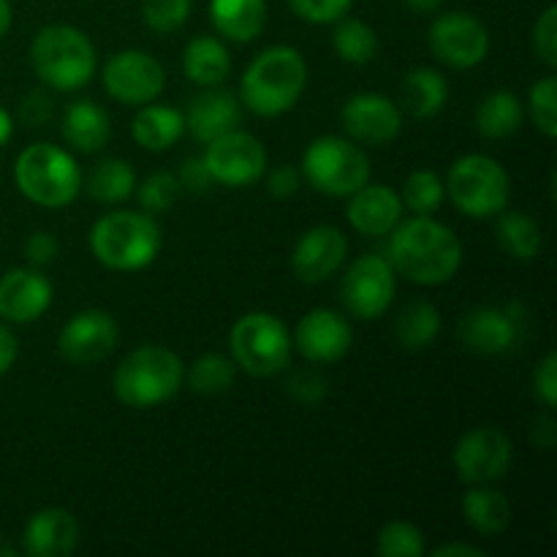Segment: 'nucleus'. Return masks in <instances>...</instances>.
Segmentation results:
<instances>
[{
    "mask_svg": "<svg viewBox=\"0 0 557 557\" xmlns=\"http://www.w3.org/2000/svg\"><path fill=\"white\" fill-rule=\"evenodd\" d=\"M386 261L411 283L441 286L460 270L462 245L449 226L430 215H417L392 228Z\"/></svg>",
    "mask_w": 557,
    "mask_h": 557,
    "instance_id": "nucleus-1",
    "label": "nucleus"
},
{
    "mask_svg": "<svg viewBox=\"0 0 557 557\" xmlns=\"http://www.w3.org/2000/svg\"><path fill=\"white\" fill-rule=\"evenodd\" d=\"M308 82V65L292 47L264 49L243 76V101L261 117H277L299 101Z\"/></svg>",
    "mask_w": 557,
    "mask_h": 557,
    "instance_id": "nucleus-2",
    "label": "nucleus"
},
{
    "mask_svg": "<svg viewBox=\"0 0 557 557\" xmlns=\"http://www.w3.org/2000/svg\"><path fill=\"white\" fill-rule=\"evenodd\" d=\"M161 226L150 212H109L92 223V256L109 270H145L161 253Z\"/></svg>",
    "mask_w": 557,
    "mask_h": 557,
    "instance_id": "nucleus-3",
    "label": "nucleus"
},
{
    "mask_svg": "<svg viewBox=\"0 0 557 557\" xmlns=\"http://www.w3.org/2000/svg\"><path fill=\"white\" fill-rule=\"evenodd\" d=\"M185 381V364L163 346H141L131 351L114 370V395L123 406L152 408L180 392Z\"/></svg>",
    "mask_w": 557,
    "mask_h": 557,
    "instance_id": "nucleus-4",
    "label": "nucleus"
},
{
    "mask_svg": "<svg viewBox=\"0 0 557 557\" xmlns=\"http://www.w3.org/2000/svg\"><path fill=\"white\" fill-rule=\"evenodd\" d=\"M30 63L44 85L71 92L96 74V49L79 27L49 25L33 38Z\"/></svg>",
    "mask_w": 557,
    "mask_h": 557,
    "instance_id": "nucleus-5",
    "label": "nucleus"
},
{
    "mask_svg": "<svg viewBox=\"0 0 557 557\" xmlns=\"http://www.w3.org/2000/svg\"><path fill=\"white\" fill-rule=\"evenodd\" d=\"M14 177L25 199L49 210L71 205L82 188V172L74 156L47 141H38L20 152Z\"/></svg>",
    "mask_w": 557,
    "mask_h": 557,
    "instance_id": "nucleus-6",
    "label": "nucleus"
},
{
    "mask_svg": "<svg viewBox=\"0 0 557 557\" xmlns=\"http://www.w3.org/2000/svg\"><path fill=\"white\" fill-rule=\"evenodd\" d=\"M232 357L245 373L270 379L292 362L294 343L286 324L272 313H248L232 326Z\"/></svg>",
    "mask_w": 557,
    "mask_h": 557,
    "instance_id": "nucleus-7",
    "label": "nucleus"
},
{
    "mask_svg": "<svg viewBox=\"0 0 557 557\" xmlns=\"http://www.w3.org/2000/svg\"><path fill=\"white\" fill-rule=\"evenodd\" d=\"M302 174L326 196H351L370 180V161L362 147L341 136H321L305 150Z\"/></svg>",
    "mask_w": 557,
    "mask_h": 557,
    "instance_id": "nucleus-8",
    "label": "nucleus"
},
{
    "mask_svg": "<svg viewBox=\"0 0 557 557\" xmlns=\"http://www.w3.org/2000/svg\"><path fill=\"white\" fill-rule=\"evenodd\" d=\"M449 196L471 218L500 215L511 199L509 174L490 156H462L449 169Z\"/></svg>",
    "mask_w": 557,
    "mask_h": 557,
    "instance_id": "nucleus-9",
    "label": "nucleus"
},
{
    "mask_svg": "<svg viewBox=\"0 0 557 557\" xmlns=\"http://www.w3.org/2000/svg\"><path fill=\"white\" fill-rule=\"evenodd\" d=\"M341 297L348 313L357 315V319H379L395 299V270L379 253L359 256L343 275Z\"/></svg>",
    "mask_w": 557,
    "mask_h": 557,
    "instance_id": "nucleus-10",
    "label": "nucleus"
},
{
    "mask_svg": "<svg viewBox=\"0 0 557 557\" xmlns=\"http://www.w3.org/2000/svg\"><path fill=\"white\" fill-rule=\"evenodd\" d=\"M103 85L109 96L120 103L139 107V103L156 101L166 87V74L152 54L139 49H125L112 54L103 65Z\"/></svg>",
    "mask_w": 557,
    "mask_h": 557,
    "instance_id": "nucleus-11",
    "label": "nucleus"
},
{
    "mask_svg": "<svg viewBox=\"0 0 557 557\" xmlns=\"http://www.w3.org/2000/svg\"><path fill=\"white\" fill-rule=\"evenodd\" d=\"M430 49L441 63L451 69H473L490 52V33L476 16L449 11L430 27Z\"/></svg>",
    "mask_w": 557,
    "mask_h": 557,
    "instance_id": "nucleus-12",
    "label": "nucleus"
},
{
    "mask_svg": "<svg viewBox=\"0 0 557 557\" xmlns=\"http://www.w3.org/2000/svg\"><path fill=\"white\" fill-rule=\"evenodd\" d=\"M205 163L215 183L228 185V188H245L264 174L267 152L256 136L228 131L207 145Z\"/></svg>",
    "mask_w": 557,
    "mask_h": 557,
    "instance_id": "nucleus-13",
    "label": "nucleus"
},
{
    "mask_svg": "<svg viewBox=\"0 0 557 557\" xmlns=\"http://www.w3.org/2000/svg\"><path fill=\"white\" fill-rule=\"evenodd\" d=\"M515 460L511 441L495 428H476L455 446V468L466 484H487L506 476Z\"/></svg>",
    "mask_w": 557,
    "mask_h": 557,
    "instance_id": "nucleus-14",
    "label": "nucleus"
},
{
    "mask_svg": "<svg viewBox=\"0 0 557 557\" xmlns=\"http://www.w3.org/2000/svg\"><path fill=\"white\" fill-rule=\"evenodd\" d=\"M120 326L107 310H82L60 332L58 348L71 364L101 362L117 346Z\"/></svg>",
    "mask_w": 557,
    "mask_h": 557,
    "instance_id": "nucleus-15",
    "label": "nucleus"
},
{
    "mask_svg": "<svg viewBox=\"0 0 557 557\" xmlns=\"http://www.w3.org/2000/svg\"><path fill=\"white\" fill-rule=\"evenodd\" d=\"M522 324H525V319L515 305H509V308H479L460 321V341L468 351L493 357V354L515 348V343L522 337Z\"/></svg>",
    "mask_w": 557,
    "mask_h": 557,
    "instance_id": "nucleus-16",
    "label": "nucleus"
},
{
    "mask_svg": "<svg viewBox=\"0 0 557 557\" xmlns=\"http://www.w3.org/2000/svg\"><path fill=\"white\" fill-rule=\"evenodd\" d=\"M351 326L335 310H310L299 319L292 343L308 362H337L351 348Z\"/></svg>",
    "mask_w": 557,
    "mask_h": 557,
    "instance_id": "nucleus-17",
    "label": "nucleus"
},
{
    "mask_svg": "<svg viewBox=\"0 0 557 557\" xmlns=\"http://www.w3.org/2000/svg\"><path fill=\"white\" fill-rule=\"evenodd\" d=\"M341 120L343 128L364 145H386L403 128L400 107L379 92H359V96L348 98Z\"/></svg>",
    "mask_w": 557,
    "mask_h": 557,
    "instance_id": "nucleus-18",
    "label": "nucleus"
},
{
    "mask_svg": "<svg viewBox=\"0 0 557 557\" xmlns=\"http://www.w3.org/2000/svg\"><path fill=\"white\" fill-rule=\"evenodd\" d=\"M348 243L341 228L315 226L299 237L292 253V270L302 283H321L335 275L346 261Z\"/></svg>",
    "mask_w": 557,
    "mask_h": 557,
    "instance_id": "nucleus-19",
    "label": "nucleus"
},
{
    "mask_svg": "<svg viewBox=\"0 0 557 557\" xmlns=\"http://www.w3.org/2000/svg\"><path fill=\"white\" fill-rule=\"evenodd\" d=\"M52 302V283L38 270H9L0 277V319L11 324H30L47 313Z\"/></svg>",
    "mask_w": 557,
    "mask_h": 557,
    "instance_id": "nucleus-20",
    "label": "nucleus"
},
{
    "mask_svg": "<svg viewBox=\"0 0 557 557\" xmlns=\"http://www.w3.org/2000/svg\"><path fill=\"white\" fill-rule=\"evenodd\" d=\"M348 221L364 237H386L403 221V199L389 185H362L351 194Z\"/></svg>",
    "mask_w": 557,
    "mask_h": 557,
    "instance_id": "nucleus-21",
    "label": "nucleus"
},
{
    "mask_svg": "<svg viewBox=\"0 0 557 557\" xmlns=\"http://www.w3.org/2000/svg\"><path fill=\"white\" fill-rule=\"evenodd\" d=\"M22 544L30 557H69L79 547V522L65 509H44L30 517Z\"/></svg>",
    "mask_w": 557,
    "mask_h": 557,
    "instance_id": "nucleus-22",
    "label": "nucleus"
},
{
    "mask_svg": "<svg viewBox=\"0 0 557 557\" xmlns=\"http://www.w3.org/2000/svg\"><path fill=\"white\" fill-rule=\"evenodd\" d=\"M239 120H243V109H239V101L232 92L207 90L190 101L185 128L194 134V139L210 145L218 136L237 131Z\"/></svg>",
    "mask_w": 557,
    "mask_h": 557,
    "instance_id": "nucleus-23",
    "label": "nucleus"
},
{
    "mask_svg": "<svg viewBox=\"0 0 557 557\" xmlns=\"http://www.w3.org/2000/svg\"><path fill=\"white\" fill-rule=\"evenodd\" d=\"M63 136L74 150L98 152L101 147H107L109 136H112V123H109V114L98 103L82 98V101L69 103V109H65Z\"/></svg>",
    "mask_w": 557,
    "mask_h": 557,
    "instance_id": "nucleus-24",
    "label": "nucleus"
},
{
    "mask_svg": "<svg viewBox=\"0 0 557 557\" xmlns=\"http://www.w3.org/2000/svg\"><path fill=\"white\" fill-rule=\"evenodd\" d=\"M210 16L218 33L237 44H248L264 30V0H210Z\"/></svg>",
    "mask_w": 557,
    "mask_h": 557,
    "instance_id": "nucleus-25",
    "label": "nucleus"
},
{
    "mask_svg": "<svg viewBox=\"0 0 557 557\" xmlns=\"http://www.w3.org/2000/svg\"><path fill=\"white\" fill-rule=\"evenodd\" d=\"M185 134V114L172 107H145L134 117V139L145 150L161 152Z\"/></svg>",
    "mask_w": 557,
    "mask_h": 557,
    "instance_id": "nucleus-26",
    "label": "nucleus"
},
{
    "mask_svg": "<svg viewBox=\"0 0 557 557\" xmlns=\"http://www.w3.org/2000/svg\"><path fill=\"white\" fill-rule=\"evenodd\" d=\"M183 69L196 85L212 87L226 79L228 71H232V58H228V49L218 38L199 36L185 47Z\"/></svg>",
    "mask_w": 557,
    "mask_h": 557,
    "instance_id": "nucleus-27",
    "label": "nucleus"
},
{
    "mask_svg": "<svg viewBox=\"0 0 557 557\" xmlns=\"http://www.w3.org/2000/svg\"><path fill=\"white\" fill-rule=\"evenodd\" d=\"M403 107L413 114V117L424 120L433 117L444 109L446 98H449V85H446L444 74L433 69H413L408 71L403 79Z\"/></svg>",
    "mask_w": 557,
    "mask_h": 557,
    "instance_id": "nucleus-28",
    "label": "nucleus"
},
{
    "mask_svg": "<svg viewBox=\"0 0 557 557\" xmlns=\"http://www.w3.org/2000/svg\"><path fill=\"white\" fill-rule=\"evenodd\" d=\"M462 515L471 528L484 536L504 533L511 522V504L504 493L490 487H476L462 498Z\"/></svg>",
    "mask_w": 557,
    "mask_h": 557,
    "instance_id": "nucleus-29",
    "label": "nucleus"
},
{
    "mask_svg": "<svg viewBox=\"0 0 557 557\" xmlns=\"http://www.w3.org/2000/svg\"><path fill=\"white\" fill-rule=\"evenodd\" d=\"M522 120H525V109L520 98L509 90L490 92L476 109V125L487 139H509L520 131Z\"/></svg>",
    "mask_w": 557,
    "mask_h": 557,
    "instance_id": "nucleus-30",
    "label": "nucleus"
},
{
    "mask_svg": "<svg viewBox=\"0 0 557 557\" xmlns=\"http://www.w3.org/2000/svg\"><path fill=\"white\" fill-rule=\"evenodd\" d=\"M136 188V174L128 161L123 158H107L92 169L90 180H87V190L96 201L103 205H117L125 201Z\"/></svg>",
    "mask_w": 557,
    "mask_h": 557,
    "instance_id": "nucleus-31",
    "label": "nucleus"
},
{
    "mask_svg": "<svg viewBox=\"0 0 557 557\" xmlns=\"http://www.w3.org/2000/svg\"><path fill=\"white\" fill-rule=\"evenodd\" d=\"M498 243L511 259L531 261L542 250V228L525 212H506L498 221Z\"/></svg>",
    "mask_w": 557,
    "mask_h": 557,
    "instance_id": "nucleus-32",
    "label": "nucleus"
},
{
    "mask_svg": "<svg viewBox=\"0 0 557 557\" xmlns=\"http://www.w3.org/2000/svg\"><path fill=\"white\" fill-rule=\"evenodd\" d=\"M441 332V313L430 302H411L395 321V335L400 346L419 351L428 348Z\"/></svg>",
    "mask_w": 557,
    "mask_h": 557,
    "instance_id": "nucleus-33",
    "label": "nucleus"
},
{
    "mask_svg": "<svg viewBox=\"0 0 557 557\" xmlns=\"http://www.w3.org/2000/svg\"><path fill=\"white\" fill-rule=\"evenodd\" d=\"M332 47L346 63L368 65L379 54V36L373 27L362 20H337L335 33H332Z\"/></svg>",
    "mask_w": 557,
    "mask_h": 557,
    "instance_id": "nucleus-34",
    "label": "nucleus"
},
{
    "mask_svg": "<svg viewBox=\"0 0 557 557\" xmlns=\"http://www.w3.org/2000/svg\"><path fill=\"white\" fill-rule=\"evenodd\" d=\"M190 389L199 395H221L234 384V362L223 354H201L188 373Z\"/></svg>",
    "mask_w": 557,
    "mask_h": 557,
    "instance_id": "nucleus-35",
    "label": "nucleus"
},
{
    "mask_svg": "<svg viewBox=\"0 0 557 557\" xmlns=\"http://www.w3.org/2000/svg\"><path fill=\"white\" fill-rule=\"evenodd\" d=\"M446 185L441 177L430 169H419V172L408 174L406 185H403V205L417 215H433L441 205H444Z\"/></svg>",
    "mask_w": 557,
    "mask_h": 557,
    "instance_id": "nucleus-36",
    "label": "nucleus"
},
{
    "mask_svg": "<svg viewBox=\"0 0 557 557\" xmlns=\"http://www.w3.org/2000/svg\"><path fill=\"white\" fill-rule=\"evenodd\" d=\"M375 553L381 557H422L428 553V544H424L422 531L417 525L395 520L379 531Z\"/></svg>",
    "mask_w": 557,
    "mask_h": 557,
    "instance_id": "nucleus-37",
    "label": "nucleus"
},
{
    "mask_svg": "<svg viewBox=\"0 0 557 557\" xmlns=\"http://www.w3.org/2000/svg\"><path fill=\"white\" fill-rule=\"evenodd\" d=\"M531 117L536 128L547 139L557 136V82L555 76H544L542 82L531 87Z\"/></svg>",
    "mask_w": 557,
    "mask_h": 557,
    "instance_id": "nucleus-38",
    "label": "nucleus"
},
{
    "mask_svg": "<svg viewBox=\"0 0 557 557\" xmlns=\"http://www.w3.org/2000/svg\"><path fill=\"white\" fill-rule=\"evenodd\" d=\"M141 16L156 33H174L190 16V0H145Z\"/></svg>",
    "mask_w": 557,
    "mask_h": 557,
    "instance_id": "nucleus-39",
    "label": "nucleus"
},
{
    "mask_svg": "<svg viewBox=\"0 0 557 557\" xmlns=\"http://www.w3.org/2000/svg\"><path fill=\"white\" fill-rule=\"evenodd\" d=\"M136 196H139V205L145 207V212H166L180 196L177 174L172 172L150 174V177L139 185Z\"/></svg>",
    "mask_w": 557,
    "mask_h": 557,
    "instance_id": "nucleus-40",
    "label": "nucleus"
},
{
    "mask_svg": "<svg viewBox=\"0 0 557 557\" xmlns=\"http://www.w3.org/2000/svg\"><path fill=\"white\" fill-rule=\"evenodd\" d=\"M351 3L354 0H288L294 14L313 25H332V22L343 20Z\"/></svg>",
    "mask_w": 557,
    "mask_h": 557,
    "instance_id": "nucleus-41",
    "label": "nucleus"
},
{
    "mask_svg": "<svg viewBox=\"0 0 557 557\" xmlns=\"http://www.w3.org/2000/svg\"><path fill=\"white\" fill-rule=\"evenodd\" d=\"M533 47H536V54L555 69L557 65V5H549L542 16L536 20V27H533Z\"/></svg>",
    "mask_w": 557,
    "mask_h": 557,
    "instance_id": "nucleus-42",
    "label": "nucleus"
},
{
    "mask_svg": "<svg viewBox=\"0 0 557 557\" xmlns=\"http://www.w3.org/2000/svg\"><path fill=\"white\" fill-rule=\"evenodd\" d=\"M288 392L292 397H297L305 406H315V403L324 400L326 395V381L319 373H310V370H299L297 375H292L288 381Z\"/></svg>",
    "mask_w": 557,
    "mask_h": 557,
    "instance_id": "nucleus-43",
    "label": "nucleus"
},
{
    "mask_svg": "<svg viewBox=\"0 0 557 557\" xmlns=\"http://www.w3.org/2000/svg\"><path fill=\"white\" fill-rule=\"evenodd\" d=\"M180 190H190V194H205L215 180H212L210 169H207L205 158H185L183 166L177 172Z\"/></svg>",
    "mask_w": 557,
    "mask_h": 557,
    "instance_id": "nucleus-44",
    "label": "nucleus"
},
{
    "mask_svg": "<svg viewBox=\"0 0 557 557\" xmlns=\"http://www.w3.org/2000/svg\"><path fill=\"white\" fill-rule=\"evenodd\" d=\"M533 384H536L539 400H542L547 408H555V403H557V357L555 354H547V357L542 359Z\"/></svg>",
    "mask_w": 557,
    "mask_h": 557,
    "instance_id": "nucleus-45",
    "label": "nucleus"
},
{
    "mask_svg": "<svg viewBox=\"0 0 557 557\" xmlns=\"http://www.w3.org/2000/svg\"><path fill=\"white\" fill-rule=\"evenodd\" d=\"M20 117L22 123L27 125H44L49 117H52V98L41 90L27 92L25 101L20 107Z\"/></svg>",
    "mask_w": 557,
    "mask_h": 557,
    "instance_id": "nucleus-46",
    "label": "nucleus"
},
{
    "mask_svg": "<svg viewBox=\"0 0 557 557\" xmlns=\"http://www.w3.org/2000/svg\"><path fill=\"white\" fill-rule=\"evenodd\" d=\"M58 250H60L58 239H54L52 234H47V232L30 234V237H27V243H25V256H27V261H30L33 267L49 264V261L58 256Z\"/></svg>",
    "mask_w": 557,
    "mask_h": 557,
    "instance_id": "nucleus-47",
    "label": "nucleus"
},
{
    "mask_svg": "<svg viewBox=\"0 0 557 557\" xmlns=\"http://www.w3.org/2000/svg\"><path fill=\"white\" fill-rule=\"evenodd\" d=\"M299 185H302V177H299V172L294 166H277L270 174V180H267V190L275 199H292L299 190Z\"/></svg>",
    "mask_w": 557,
    "mask_h": 557,
    "instance_id": "nucleus-48",
    "label": "nucleus"
},
{
    "mask_svg": "<svg viewBox=\"0 0 557 557\" xmlns=\"http://www.w3.org/2000/svg\"><path fill=\"white\" fill-rule=\"evenodd\" d=\"M16 354H20V346H16V337L11 335V330L5 324H0V375L9 373L16 362Z\"/></svg>",
    "mask_w": 557,
    "mask_h": 557,
    "instance_id": "nucleus-49",
    "label": "nucleus"
},
{
    "mask_svg": "<svg viewBox=\"0 0 557 557\" xmlns=\"http://www.w3.org/2000/svg\"><path fill=\"white\" fill-rule=\"evenodd\" d=\"M557 424L553 417H542L536 419V424H533V433H531V441L539 446V449H553L555 441H557Z\"/></svg>",
    "mask_w": 557,
    "mask_h": 557,
    "instance_id": "nucleus-50",
    "label": "nucleus"
},
{
    "mask_svg": "<svg viewBox=\"0 0 557 557\" xmlns=\"http://www.w3.org/2000/svg\"><path fill=\"white\" fill-rule=\"evenodd\" d=\"M433 557H484V549L471 544H441L433 549Z\"/></svg>",
    "mask_w": 557,
    "mask_h": 557,
    "instance_id": "nucleus-51",
    "label": "nucleus"
},
{
    "mask_svg": "<svg viewBox=\"0 0 557 557\" xmlns=\"http://www.w3.org/2000/svg\"><path fill=\"white\" fill-rule=\"evenodd\" d=\"M441 3L444 0H406L408 9L417 11V14H433V11L441 9Z\"/></svg>",
    "mask_w": 557,
    "mask_h": 557,
    "instance_id": "nucleus-52",
    "label": "nucleus"
},
{
    "mask_svg": "<svg viewBox=\"0 0 557 557\" xmlns=\"http://www.w3.org/2000/svg\"><path fill=\"white\" fill-rule=\"evenodd\" d=\"M11 134H14V120H11V114L0 107V147L9 145Z\"/></svg>",
    "mask_w": 557,
    "mask_h": 557,
    "instance_id": "nucleus-53",
    "label": "nucleus"
},
{
    "mask_svg": "<svg viewBox=\"0 0 557 557\" xmlns=\"http://www.w3.org/2000/svg\"><path fill=\"white\" fill-rule=\"evenodd\" d=\"M11 3L9 0H0V38L5 36V33H9V27H11Z\"/></svg>",
    "mask_w": 557,
    "mask_h": 557,
    "instance_id": "nucleus-54",
    "label": "nucleus"
},
{
    "mask_svg": "<svg viewBox=\"0 0 557 557\" xmlns=\"http://www.w3.org/2000/svg\"><path fill=\"white\" fill-rule=\"evenodd\" d=\"M0 557H14V547L5 542V536H0Z\"/></svg>",
    "mask_w": 557,
    "mask_h": 557,
    "instance_id": "nucleus-55",
    "label": "nucleus"
}]
</instances>
